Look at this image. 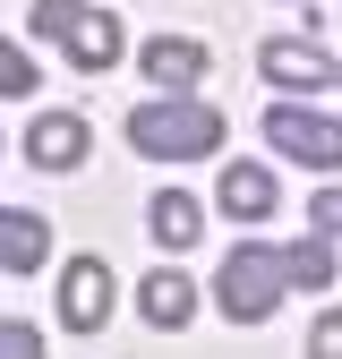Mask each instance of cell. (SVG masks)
<instances>
[{"label":"cell","mask_w":342,"mask_h":359,"mask_svg":"<svg viewBox=\"0 0 342 359\" xmlns=\"http://www.w3.org/2000/svg\"><path fill=\"white\" fill-rule=\"evenodd\" d=\"M34 34L43 43H69V60L86 77L120 60V18L111 9H86V0H34Z\"/></svg>","instance_id":"3957f363"},{"label":"cell","mask_w":342,"mask_h":359,"mask_svg":"<svg viewBox=\"0 0 342 359\" xmlns=\"http://www.w3.org/2000/svg\"><path fill=\"white\" fill-rule=\"evenodd\" d=\"M86 146H95L86 111H34V120H26V163H34V171H77Z\"/></svg>","instance_id":"52a82bcc"},{"label":"cell","mask_w":342,"mask_h":359,"mask_svg":"<svg viewBox=\"0 0 342 359\" xmlns=\"http://www.w3.org/2000/svg\"><path fill=\"white\" fill-rule=\"evenodd\" d=\"M291 265H299V291H325V283H334V265H342V257H334L325 240H291Z\"/></svg>","instance_id":"4fadbf2b"},{"label":"cell","mask_w":342,"mask_h":359,"mask_svg":"<svg viewBox=\"0 0 342 359\" xmlns=\"http://www.w3.org/2000/svg\"><path fill=\"white\" fill-rule=\"evenodd\" d=\"M146 222H154V240H163V248H197V231H205V205H197L189 189H163V197L146 205Z\"/></svg>","instance_id":"7c38bea8"},{"label":"cell","mask_w":342,"mask_h":359,"mask_svg":"<svg viewBox=\"0 0 342 359\" xmlns=\"http://www.w3.org/2000/svg\"><path fill=\"white\" fill-rule=\"evenodd\" d=\"M189 308H197V283L180 274V265H154V274L137 283V317L163 325V334H180V325H189Z\"/></svg>","instance_id":"30bf717a"},{"label":"cell","mask_w":342,"mask_h":359,"mask_svg":"<svg viewBox=\"0 0 342 359\" xmlns=\"http://www.w3.org/2000/svg\"><path fill=\"white\" fill-rule=\"evenodd\" d=\"M0 359H43V342H34L26 317H0Z\"/></svg>","instance_id":"5bb4252c"},{"label":"cell","mask_w":342,"mask_h":359,"mask_svg":"<svg viewBox=\"0 0 342 359\" xmlns=\"http://www.w3.org/2000/svg\"><path fill=\"white\" fill-rule=\"evenodd\" d=\"M0 86H9V95H18V103L34 95V60L18 52V43H9V52H0Z\"/></svg>","instance_id":"9a60e30c"},{"label":"cell","mask_w":342,"mask_h":359,"mask_svg":"<svg viewBox=\"0 0 342 359\" xmlns=\"http://www.w3.org/2000/svg\"><path fill=\"white\" fill-rule=\"evenodd\" d=\"M308 359H342V308L308 325Z\"/></svg>","instance_id":"e0dca14e"},{"label":"cell","mask_w":342,"mask_h":359,"mask_svg":"<svg viewBox=\"0 0 342 359\" xmlns=\"http://www.w3.org/2000/svg\"><path fill=\"white\" fill-rule=\"evenodd\" d=\"M282 291H299V265L274 240H240L223 265H214V299H223L231 325H266L274 308H282Z\"/></svg>","instance_id":"7a4b0ae2"},{"label":"cell","mask_w":342,"mask_h":359,"mask_svg":"<svg viewBox=\"0 0 342 359\" xmlns=\"http://www.w3.org/2000/svg\"><path fill=\"white\" fill-rule=\"evenodd\" d=\"M111 299H120L111 265H103V257H69V274H60V325H69V334H103Z\"/></svg>","instance_id":"5b68a950"},{"label":"cell","mask_w":342,"mask_h":359,"mask_svg":"<svg viewBox=\"0 0 342 359\" xmlns=\"http://www.w3.org/2000/svg\"><path fill=\"white\" fill-rule=\"evenodd\" d=\"M223 137H231V120L197 95H154L128 111V146L146 163H205V154H223Z\"/></svg>","instance_id":"6da1fadb"},{"label":"cell","mask_w":342,"mask_h":359,"mask_svg":"<svg viewBox=\"0 0 342 359\" xmlns=\"http://www.w3.org/2000/svg\"><path fill=\"white\" fill-rule=\"evenodd\" d=\"M256 69H266V77L282 86V95H325V86L342 77V69L317 52L308 34H274V43H256Z\"/></svg>","instance_id":"8992f818"},{"label":"cell","mask_w":342,"mask_h":359,"mask_svg":"<svg viewBox=\"0 0 342 359\" xmlns=\"http://www.w3.org/2000/svg\"><path fill=\"white\" fill-rule=\"evenodd\" d=\"M308 222H317L325 240H342V189H317V197H308Z\"/></svg>","instance_id":"2e32d148"},{"label":"cell","mask_w":342,"mask_h":359,"mask_svg":"<svg viewBox=\"0 0 342 359\" xmlns=\"http://www.w3.org/2000/svg\"><path fill=\"white\" fill-rule=\"evenodd\" d=\"M266 146L308 163V171H342V120L308 111V103H266Z\"/></svg>","instance_id":"277c9868"},{"label":"cell","mask_w":342,"mask_h":359,"mask_svg":"<svg viewBox=\"0 0 342 359\" xmlns=\"http://www.w3.org/2000/svg\"><path fill=\"white\" fill-rule=\"evenodd\" d=\"M43 257H52V222L26 214V205H9V214H0V265H9V274H34Z\"/></svg>","instance_id":"8fae6325"},{"label":"cell","mask_w":342,"mask_h":359,"mask_svg":"<svg viewBox=\"0 0 342 359\" xmlns=\"http://www.w3.org/2000/svg\"><path fill=\"white\" fill-rule=\"evenodd\" d=\"M137 60H146V77H154V95H189V86L205 77V43H189V34H154Z\"/></svg>","instance_id":"9c48e42d"},{"label":"cell","mask_w":342,"mask_h":359,"mask_svg":"<svg viewBox=\"0 0 342 359\" xmlns=\"http://www.w3.org/2000/svg\"><path fill=\"white\" fill-rule=\"evenodd\" d=\"M214 205H223L231 222H266L282 205V180L266 163H223V189H214Z\"/></svg>","instance_id":"ba28073f"}]
</instances>
